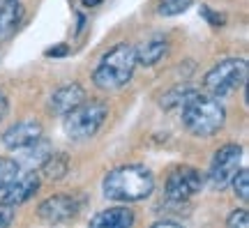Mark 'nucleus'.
Listing matches in <instances>:
<instances>
[{"label": "nucleus", "mask_w": 249, "mask_h": 228, "mask_svg": "<svg viewBox=\"0 0 249 228\" xmlns=\"http://www.w3.org/2000/svg\"><path fill=\"white\" fill-rule=\"evenodd\" d=\"M194 0H160L157 5V14L160 17H178L182 12H187V7H192Z\"/></svg>", "instance_id": "18"}, {"label": "nucleus", "mask_w": 249, "mask_h": 228, "mask_svg": "<svg viewBox=\"0 0 249 228\" xmlns=\"http://www.w3.org/2000/svg\"><path fill=\"white\" fill-rule=\"evenodd\" d=\"M39 171L44 173L46 180H60V177L67 175V171H70V159L65 152H51L49 157L44 159V164L39 166Z\"/></svg>", "instance_id": "16"}, {"label": "nucleus", "mask_w": 249, "mask_h": 228, "mask_svg": "<svg viewBox=\"0 0 249 228\" xmlns=\"http://www.w3.org/2000/svg\"><path fill=\"white\" fill-rule=\"evenodd\" d=\"M198 90L192 88V86H178V88L169 90L166 95L161 97V108H166V111H173V108H182V106L196 95Z\"/></svg>", "instance_id": "17"}, {"label": "nucleus", "mask_w": 249, "mask_h": 228, "mask_svg": "<svg viewBox=\"0 0 249 228\" xmlns=\"http://www.w3.org/2000/svg\"><path fill=\"white\" fill-rule=\"evenodd\" d=\"M134 70H136V49L129 42H120L102 55V60L92 71V83L99 90L113 92L132 81Z\"/></svg>", "instance_id": "2"}, {"label": "nucleus", "mask_w": 249, "mask_h": 228, "mask_svg": "<svg viewBox=\"0 0 249 228\" xmlns=\"http://www.w3.org/2000/svg\"><path fill=\"white\" fill-rule=\"evenodd\" d=\"M17 152H23L21 155V159H18V166L23 164V166H28V168H39L42 164H44V159L51 155V145L46 143L44 139H39L37 143H33V145H28V148H23V150H17Z\"/></svg>", "instance_id": "15"}, {"label": "nucleus", "mask_w": 249, "mask_h": 228, "mask_svg": "<svg viewBox=\"0 0 249 228\" xmlns=\"http://www.w3.org/2000/svg\"><path fill=\"white\" fill-rule=\"evenodd\" d=\"M65 123L62 129L71 140L92 139L99 132V127L108 118V106L102 99H83L76 108H71L67 115H62Z\"/></svg>", "instance_id": "4"}, {"label": "nucleus", "mask_w": 249, "mask_h": 228, "mask_svg": "<svg viewBox=\"0 0 249 228\" xmlns=\"http://www.w3.org/2000/svg\"><path fill=\"white\" fill-rule=\"evenodd\" d=\"M155 228H160V226H180V221L178 219H169V217H164V219H157L155 224H152Z\"/></svg>", "instance_id": "24"}, {"label": "nucleus", "mask_w": 249, "mask_h": 228, "mask_svg": "<svg viewBox=\"0 0 249 228\" xmlns=\"http://www.w3.org/2000/svg\"><path fill=\"white\" fill-rule=\"evenodd\" d=\"M226 226L231 228H247L249 226V217H247V210L240 208V210H233L229 214V219H226Z\"/></svg>", "instance_id": "21"}, {"label": "nucleus", "mask_w": 249, "mask_h": 228, "mask_svg": "<svg viewBox=\"0 0 249 228\" xmlns=\"http://www.w3.org/2000/svg\"><path fill=\"white\" fill-rule=\"evenodd\" d=\"M242 164V148L238 143H226L214 152L208 171V182L213 189H226Z\"/></svg>", "instance_id": "6"}, {"label": "nucleus", "mask_w": 249, "mask_h": 228, "mask_svg": "<svg viewBox=\"0 0 249 228\" xmlns=\"http://www.w3.org/2000/svg\"><path fill=\"white\" fill-rule=\"evenodd\" d=\"M37 189H39V173L33 171V168H28L26 173L18 171V175L2 189V198H0V201L12 205V208H17L21 203L30 201V198L35 196Z\"/></svg>", "instance_id": "9"}, {"label": "nucleus", "mask_w": 249, "mask_h": 228, "mask_svg": "<svg viewBox=\"0 0 249 228\" xmlns=\"http://www.w3.org/2000/svg\"><path fill=\"white\" fill-rule=\"evenodd\" d=\"M18 171H21V166H18L17 159L0 157V192H2V189L18 175Z\"/></svg>", "instance_id": "19"}, {"label": "nucleus", "mask_w": 249, "mask_h": 228, "mask_svg": "<svg viewBox=\"0 0 249 228\" xmlns=\"http://www.w3.org/2000/svg\"><path fill=\"white\" fill-rule=\"evenodd\" d=\"M247 74L249 67L245 58H226V60L217 62L203 76V88L208 95L222 99V97L240 90L247 81Z\"/></svg>", "instance_id": "5"}, {"label": "nucleus", "mask_w": 249, "mask_h": 228, "mask_svg": "<svg viewBox=\"0 0 249 228\" xmlns=\"http://www.w3.org/2000/svg\"><path fill=\"white\" fill-rule=\"evenodd\" d=\"M81 205L74 196H65V193H55L49 196L46 201L39 203L37 208V217L46 224H67L79 214Z\"/></svg>", "instance_id": "8"}, {"label": "nucleus", "mask_w": 249, "mask_h": 228, "mask_svg": "<svg viewBox=\"0 0 249 228\" xmlns=\"http://www.w3.org/2000/svg\"><path fill=\"white\" fill-rule=\"evenodd\" d=\"M7 108H9V104H7V97L0 92V123L5 120V115H7Z\"/></svg>", "instance_id": "26"}, {"label": "nucleus", "mask_w": 249, "mask_h": 228, "mask_svg": "<svg viewBox=\"0 0 249 228\" xmlns=\"http://www.w3.org/2000/svg\"><path fill=\"white\" fill-rule=\"evenodd\" d=\"M86 99V90H83V86H79V83H67V86H62V88H58L51 95V102H49V106H51V111H53L55 115H67L71 111V108H76V106L81 104Z\"/></svg>", "instance_id": "11"}, {"label": "nucleus", "mask_w": 249, "mask_h": 228, "mask_svg": "<svg viewBox=\"0 0 249 228\" xmlns=\"http://www.w3.org/2000/svg\"><path fill=\"white\" fill-rule=\"evenodd\" d=\"M231 184H233L235 196H238L242 203H247L249 201V173L245 171V168H240V171L235 173V177L231 180Z\"/></svg>", "instance_id": "20"}, {"label": "nucleus", "mask_w": 249, "mask_h": 228, "mask_svg": "<svg viewBox=\"0 0 249 228\" xmlns=\"http://www.w3.org/2000/svg\"><path fill=\"white\" fill-rule=\"evenodd\" d=\"M201 189H203V175L198 168L192 166H180L171 171V175L166 177V187H164L166 198L171 203H187Z\"/></svg>", "instance_id": "7"}, {"label": "nucleus", "mask_w": 249, "mask_h": 228, "mask_svg": "<svg viewBox=\"0 0 249 228\" xmlns=\"http://www.w3.org/2000/svg\"><path fill=\"white\" fill-rule=\"evenodd\" d=\"M14 221V208L12 205H7V203L0 201V228L9 226Z\"/></svg>", "instance_id": "22"}, {"label": "nucleus", "mask_w": 249, "mask_h": 228, "mask_svg": "<svg viewBox=\"0 0 249 228\" xmlns=\"http://www.w3.org/2000/svg\"><path fill=\"white\" fill-rule=\"evenodd\" d=\"M201 14L210 21V26H217V28L224 26V17H222V14H214L210 7H205V5H203V7H201Z\"/></svg>", "instance_id": "23"}, {"label": "nucleus", "mask_w": 249, "mask_h": 228, "mask_svg": "<svg viewBox=\"0 0 249 228\" xmlns=\"http://www.w3.org/2000/svg\"><path fill=\"white\" fill-rule=\"evenodd\" d=\"M46 55H49V58H51V55H53V58H58V55H67V46L60 44V46H55V49H49Z\"/></svg>", "instance_id": "25"}, {"label": "nucleus", "mask_w": 249, "mask_h": 228, "mask_svg": "<svg viewBox=\"0 0 249 228\" xmlns=\"http://www.w3.org/2000/svg\"><path fill=\"white\" fill-rule=\"evenodd\" d=\"M155 189V177L141 164H129V166H118L111 173H107L102 182V192L108 201L118 203H136L145 201Z\"/></svg>", "instance_id": "1"}, {"label": "nucleus", "mask_w": 249, "mask_h": 228, "mask_svg": "<svg viewBox=\"0 0 249 228\" xmlns=\"http://www.w3.org/2000/svg\"><path fill=\"white\" fill-rule=\"evenodd\" d=\"M134 212L129 208H108L90 217V226L95 228H129L134 226Z\"/></svg>", "instance_id": "13"}, {"label": "nucleus", "mask_w": 249, "mask_h": 228, "mask_svg": "<svg viewBox=\"0 0 249 228\" xmlns=\"http://www.w3.org/2000/svg\"><path fill=\"white\" fill-rule=\"evenodd\" d=\"M42 134H44V129L37 120H21V123L12 124L9 129H5L0 140L7 150H23L28 145L37 143L42 139Z\"/></svg>", "instance_id": "10"}, {"label": "nucleus", "mask_w": 249, "mask_h": 228, "mask_svg": "<svg viewBox=\"0 0 249 228\" xmlns=\"http://www.w3.org/2000/svg\"><path fill=\"white\" fill-rule=\"evenodd\" d=\"M99 0H83V5H97Z\"/></svg>", "instance_id": "27"}, {"label": "nucleus", "mask_w": 249, "mask_h": 228, "mask_svg": "<svg viewBox=\"0 0 249 228\" xmlns=\"http://www.w3.org/2000/svg\"><path fill=\"white\" fill-rule=\"evenodd\" d=\"M23 21L21 0H0V42L14 35Z\"/></svg>", "instance_id": "12"}, {"label": "nucleus", "mask_w": 249, "mask_h": 228, "mask_svg": "<svg viewBox=\"0 0 249 228\" xmlns=\"http://www.w3.org/2000/svg\"><path fill=\"white\" fill-rule=\"evenodd\" d=\"M180 120H182V124H185V129L189 134H194L198 139H210L226 123V108L219 102V97L196 92L180 108Z\"/></svg>", "instance_id": "3"}, {"label": "nucleus", "mask_w": 249, "mask_h": 228, "mask_svg": "<svg viewBox=\"0 0 249 228\" xmlns=\"http://www.w3.org/2000/svg\"><path fill=\"white\" fill-rule=\"evenodd\" d=\"M169 53V42L164 37H152L150 42H145L141 49H136V65L143 67H155L161 62Z\"/></svg>", "instance_id": "14"}]
</instances>
